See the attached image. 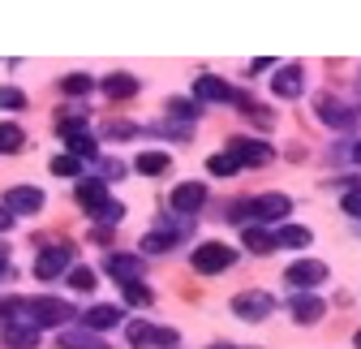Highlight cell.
I'll list each match as a JSON object with an SVG mask.
<instances>
[{
	"mask_svg": "<svg viewBox=\"0 0 361 349\" xmlns=\"http://www.w3.org/2000/svg\"><path fill=\"white\" fill-rule=\"evenodd\" d=\"M69 259H73V250H69V246H52V250H43V254L35 259V276H39V280L61 276V272L69 268Z\"/></svg>",
	"mask_w": 361,
	"mask_h": 349,
	"instance_id": "30bf717a",
	"label": "cell"
},
{
	"mask_svg": "<svg viewBox=\"0 0 361 349\" xmlns=\"http://www.w3.org/2000/svg\"><path fill=\"white\" fill-rule=\"evenodd\" d=\"M319 121H327L331 129H348V125L357 121V112L344 108L340 100H319Z\"/></svg>",
	"mask_w": 361,
	"mask_h": 349,
	"instance_id": "2e32d148",
	"label": "cell"
},
{
	"mask_svg": "<svg viewBox=\"0 0 361 349\" xmlns=\"http://www.w3.org/2000/svg\"><path fill=\"white\" fill-rule=\"evenodd\" d=\"M125 289V297L133 302V307H151V302H155V293L151 289H142V280H133V285H121Z\"/></svg>",
	"mask_w": 361,
	"mask_h": 349,
	"instance_id": "83f0119b",
	"label": "cell"
},
{
	"mask_svg": "<svg viewBox=\"0 0 361 349\" xmlns=\"http://www.w3.org/2000/svg\"><path fill=\"white\" fill-rule=\"evenodd\" d=\"M323 280H327V264H319V259H301V264H293L284 272V285H293V289H314Z\"/></svg>",
	"mask_w": 361,
	"mask_h": 349,
	"instance_id": "8992f818",
	"label": "cell"
},
{
	"mask_svg": "<svg viewBox=\"0 0 361 349\" xmlns=\"http://www.w3.org/2000/svg\"><path fill=\"white\" fill-rule=\"evenodd\" d=\"M207 168L215 172V177H233V172H237L241 164H237V160H233L228 151H224V155H211V160H207Z\"/></svg>",
	"mask_w": 361,
	"mask_h": 349,
	"instance_id": "d4e9b609",
	"label": "cell"
},
{
	"mask_svg": "<svg viewBox=\"0 0 361 349\" xmlns=\"http://www.w3.org/2000/svg\"><path fill=\"white\" fill-rule=\"evenodd\" d=\"M61 86H65L69 95H86V91H90V78H86V73H73V78H65Z\"/></svg>",
	"mask_w": 361,
	"mask_h": 349,
	"instance_id": "f546056e",
	"label": "cell"
},
{
	"mask_svg": "<svg viewBox=\"0 0 361 349\" xmlns=\"http://www.w3.org/2000/svg\"><path fill=\"white\" fill-rule=\"evenodd\" d=\"M288 311L297 315V324H319V319L327 315V307H323V297H314V293H297V297L288 302Z\"/></svg>",
	"mask_w": 361,
	"mask_h": 349,
	"instance_id": "7c38bea8",
	"label": "cell"
},
{
	"mask_svg": "<svg viewBox=\"0 0 361 349\" xmlns=\"http://www.w3.org/2000/svg\"><path fill=\"white\" fill-rule=\"evenodd\" d=\"M78 203L86 207V215H95V220H104V225H116L121 215H125V207L112 203V194H108L104 182H78Z\"/></svg>",
	"mask_w": 361,
	"mask_h": 349,
	"instance_id": "6da1fadb",
	"label": "cell"
},
{
	"mask_svg": "<svg viewBox=\"0 0 361 349\" xmlns=\"http://www.w3.org/2000/svg\"><path fill=\"white\" fill-rule=\"evenodd\" d=\"M121 319H125L121 307H90V311L82 315V328H86V332H108V328H116Z\"/></svg>",
	"mask_w": 361,
	"mask_h": 349,
	"instance_id": "4fadbf2b",
	"label": "cell"
},
{
	"mask_svg": "<svg viewBox=\"0 0 361 349\" xmlns=\"http://www.w3.org/2000/svg\"><path fill=\"white\" fill-rule=\"evenodd\" d=\"M104 95H108V100H133V95H138V78H129V73L104 78Z\"/></svg>",
	"mask_w": 361,
	"mask_h": 349,
	"instance_id": "ac0fdd59",
	"label": "cell"
},
{
	"mask_svg": "<svg viewBox=\"0 0 361 349\" xmlns=\"http://www.w3.org/2000/svg\"><path fill=\"white\" fill-rule=\"evenodd\" d=\"M233 211H237L233 220H245V215H250L254 225H267V220H280V215H288V211H293V199H288V194H262V199L237 203Z\"/></svg>",
	"mask_w": 361,
	"mask_h": 349,
	"instance_id": "7a4b0ae2",
	"label": "cell"
},
{
	"mask_svg": "<svg viewBox=\"0 0 361 349\" xmlns=\"http://www.w3.org/2000/svg\"><path fill=\"white\" fill-rule=\"evenodd\" d=\"M43 207V190H35V186H13V190H5V211L9 215H30V211H39Z\"/></svg>",
	"mask_w": 361,
	"mask_h": 349,
	"instance_id": "9c48e42d",
	"label": "cell"
},
{
	"mask_svg": "<svg viewBox=\"0 0 361 349\" xmlns=\"http://www.w3.org/2000/svg\"><path fill=\"white\" fill-rule=\"evenodd\" d=\"M61 349H112V345H104L95 332H86V328H69V332H61Z\"/></svg>",
	"mask_w": 361,
	"mask_h": 349,
	"instance_id": "ffe728a7",
	"label": "cell"
},
{
	"mask_svg": "<svg viewBox=\"0 0 361 349\" xmlns=\"http://www.w3.org/2000/svg\"><path fill=\"white\" fill-rule=\"evenodd\" d=\"M22 143H26L22 129H18V125H9V121H0V151H18Z\"/></svg>",
	"mask_w": 361,
	"mask_h": 349,
	"instance_id": "603a6c76",
	"label": "cell"
},
{
	"mask_svg": "<svg viewBox=\"0 0 361 349\" xmlns=\"http://www.w3.org/2000/svg\"><path fill=\"white\" fill-rule=\"evenodd\" d=\"M233 311H237L241 319L258 324V319H267L271 311H276V302H271L267 293H258V289H254V293H237V297H233Z\"/></svg>",
	"mask_w": 361,
	"mask_h": 349,
	"instance_id": "52a82bcc",
	"label": "cell"
},
{
	"mask_svg": "<svg viewBox=\"0 0 361 349\" xmlns=\"http://www.w3.org/2000/svg\"><path fill=\"white\" fill-rule=\"evenodd\" d=\"M271 91L284 95V100H297V95H301V69H297V65L280 69V73H276V82H271Z\"/></svg>",
	"mask_w": 361,
	"mask_h": 349,
	"instance_id": "44dd1931",
	"label": "cell"
},
{
	"mask_svg": "<svg viewBox=\"0 0 361 349\" xmlns=\"http://www.w3.org/2000/svg\"><path fill=\"white\" fill-rule=\"evenodd\" d=\"M5 276H13V264H9V250L0 246V280H5Z\"/></svg>",
	"mask_w": 361,
	"mask_h": 349,
	"instance_id": "d6a6232c",
	"label": "cell"
},
{
	"mask_svg": "<svg viewBox=\"0 0 361 349\" xmlns=\"http://www.w3.org/2000/svg\"><path fill=\"white\" fill-rule=\"evenodd\" d=\"M233 264H237V250H233V246H224V242H202V246L194 250V268H198L202 276L228 272Z\"/></svg>",
	"mask_w": 361,
	"mask_h": 349,
	"instance_id": "3957f363",
	"label": "cell"
},
{
	"mask_svg": "<svg viewBox=\"0 0 361 349\" xmlns=\"http://www.w3.org/2000/svg\"><path fill=\"white\" fill-rule=\"evenodd\" d=\"M241 242H245L254 254H271V250L280 246V242H276V233H267L262 225H245V229H241Z\"/></svg>",
	"mask_w": 361,
	"mask_h": 349,
	"instance_id": "e0dca14e",
	"label": "cell"
},
{
	"mask_svg": "<svg viewBox=\"0 0 361 349\" xmlns=\"http://www.w3.org/2000/svg\"><path fill=\"white\" fill-rule=\"evenodd\" d=\"M276 242H280V246H310V229H297V225H284V229L276 233Z\"/></svg>",
	"mask_w": 361,
	"mask_h": 349,
	"instance_id": "cb8c5ba5",
	"label": "cell"
},
{
	"mask_svg": "<svg viewBox=\"0 0 361 349\" xmlns=\"http://www.w3.org/2000/svg\"><path fill=\"white\" fill-rule=\"evenodd\" d=\"M353 160H357V164H361V143H357V147H353Z\"/></svg>",
	"mask_w": 361,
	"mask_h": 349,
	"instance_id": "e575fe53",
	"label": "cell"
},
{
	"mask_svg": "<svg viewBox=\"0 0 361 349\" xmlns=\"http://www.w3.org/2000/svg\"><path fill=\"white\" fill-rule=\"evenodd\" d=\"M194 95H198V100H211V104H228V100H237L228 82H224V78H207V73L194 82Z\"/></svg>",
	"mask_w": 361,
	"mask_h": 349,
	"instance_id": "5bb4252c",
	"label": "cell"
},
{
	"mask_svg": "<svg viewBox=\"0 0 361 349\" xmlns=\"http://www.w3.org/2000/svg\"><path fill=\"white\" fill-rule=\"evenodd\" d=\"M9 225H13V215H9V211H5V207H0V233H5V229H9Z\"/></svg>",
	"mask_w": 361,
	"mask_h": 349,
	"instance_id": "836d02e7",
	"label": "cell"
},
{
	"mask_svg": "<svg viewBox=\"0 0 361 349\" xmlns=\"http://www.w3.org/2000/svg\"><path fill=\"white\" fill-rule=\"evenodd\" d=\"M228 155H233L237 164H267V160H271V147H267V143H250V138H233Z\"/></svg>",
	"mask_w": 361,
	"mask_h": 349,
	"instance_id": "9a60e30c",
	"label": "cell"
},
{
	"mask_svg": "<svg viewBox=\"0 0 361 349\" xmlns=\"http://www.w3.org/2000/svg\"><path fill=\"white\" fill-rule=\"evenodd\" d=\"M180 336L172 332V328H155V324H129V345L133 349H151V345H164V349H172Z\"/></svg>",
	"mask_w": 361,
	"mask_h": 349,
	"instance_id": "5b68a950",
	"label": "cell"
},
{
	"mask_svg": "<svg viewBox=\"0 0 361 349\" xmlns=\"http://www.w3.org/2000/svg\"><path fill=\"white\" fill-rule=\"evenodd\" d=\"M353 341H357V349H361V332H357V336H353Z\"/></svg>",
	"mask_w": 361,
	"mask_h": 349,
	"instance_id": "d590c367",
	"label": "cell"
},
{
	"mask_svg": "<svg viewBox=\"0 0 361 349\" xmlns=\"http://www.w3.org/2000/svg\"><path fill=\"white\" fill-rule=\"evenodd\" d=\"M168 203H172V211H180V215H194V211L207 203V186H202V182H180Z\"/></svg>",
	"mask_w": 361,
	"mask_h": 349,
	"instance_id": "ba28073f",
	"label": "cell"
},
{
	"mask_svg": "<svg viewBox=\"0 0 361 349\" xmlns=\"http://www.w3.org/2000/svg\"><path fill=\"white\" fill-rule=\"evenodd\" d=\"M138 172L142 177H159V172H168V155L164 151H142L138 155Z\"/></svg>",
	"mask_w": 361,
	"mask_h": 349,
	"instance_id": "7402d4cb",
	"label": "cell"
},
{
	"mask_svg": "<svg viewBox=\"0 0 361 349\" xmlns=\"http://www.w3.org/2000/svg\"><path fill=\"white\" fill-rule=\"evenodd\" d=\"M104 268H108L121 285L142 280V259H138V254H108V259H104Z\"/></svg>",
	"mask_w": 361,
	"mask_h": 349,
	"instance_id": "8fae6325",
	"label": "cell"
},
{
	"mask_svg": "<svg viewBox=\"0 0 361 349\" xmlns=\"http://www.w3.org/2000/svg\"><path fill=\"white\" fill-rule=\"evenodd\" d=\"M52 172H56V177H78V172H82V160H78V155H56V160H52Z\"/></svg>",
	"mask_w": 361,
	"mask_h": 349,
	"instance_id": "4316f807",
	"label": "cell"
},
{
	"mask_svg": "<svg viewBox=\"0 0 361 349\" xmlns=\"http://www.w3.org/2000/svg\"><path fill=\"white\" fill-rule=\"evenodd\" d=\"M26 95L18 91V86H0V108H22Z\"/></svg>",
	"mask_w": 361,
	"mask_h": 349,
	"instance_id": "f1b7e54d",
	"label": "cell"
},
{
	"mask_svg": "<svg viewBox=\"0 0 361 349\" xmlns=\"http://www.w3.org/2000/svg\"><path fill=\"white\" fill-rule=\"evenodd\" d=\"M5 345L9 349H35L39 345V328H30V324H5Z\"/></svg>",
	"mask_w": 361,
	"mask_h": 349,
	"instance_id": "d6986e66",
	"label": "cell"
},
{
	"mask_svg": "<svg viewBox=\"0 0 361 349\" xmlns=\"http://www.w3.org/2000/svg\"><path fill=\"white\" fill-rule=\"evenodd\" d=\"M69 289L90 293V289H95V272H90V268H69Z\"/></svg>",
	"mask_w": 361,
	"mask_h": 349,
	"instance_id": "484cf974",
	"label": "cell"
},
{
	"mask_svg": "<svg viewBox=\"0 0 361 349\" xmlns=\"http://www.w3.org/2000/svg\"><path fill=\"white\" fill-rule=\"evenodd\" d=\"M168 108H172V117H185V121H190V117H198V108H194L190 100H172Z\"/></svg>",
	"mask_w": 361,
	"mask_h": 349,
	"instance_id": "1f68e13d",
	"label": "cell"
},
{
	"mask_svg": "<svg viewBox=\"0 0 361 349\" xmlns=\"http://www.w3.org/2000/svg\"><path fill=\"white\" fill-rule=\"evenodd\" d=\"M215 349H233V345H215Z\"/></svg>",
	"mask_w": 361,
	"mask_h": 349,
	"instance_id": "8d00e7d4",
	"label": "cell"
},
{
	"mask_svg": "<svg viewBox=\"0 0 361 349\" xmlns=\"http://www.w3.org/2000/svg\"><path fill=\"white\" fill-rule=\"evenodd\" d=\"M344 211H348V215H357V220H361V186H353V190L344 194Z\"/></svg>",
	"mask_w": 361,
	"mask_h": 349,
	"instance_id": "4dcf8cb0",
	"label": "cell"
},
{
	"mask_svg": "<svg viewBox=\"0 0 361 349\" xmlns=\"http://www.w3.org/2000/svg\"><path fill=\"white\" fill-rule=\"evenodd\" d=\"M185 233H190V220H168V225H159V229H151L142 237V250L147 254H164V250H172Z\"/></svg>",
	"mask_w": 361,
	"mask_h": 349,
	"instance_id": "277c9868",
	"label": "cell"
}]
</instances>
